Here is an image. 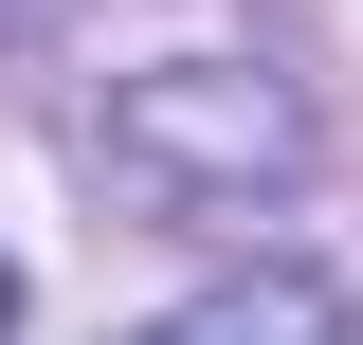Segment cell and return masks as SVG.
<instances>
[{"mask_svg": "<svg viewBox=\"0 0 363 345\" xmlns=\"http://www.w3.org/2000/svg\"><path fill=\"white\" fill-rule=\"evenodd\" d=\"M145 345H363V327H345V291H309V273H236V291L164 309Z\"/></svg>", "mask_w": 363, "mask_h": 345, "instance_id": "1", "label": "cell"}]
</instances>
